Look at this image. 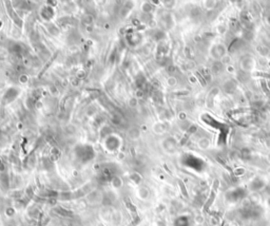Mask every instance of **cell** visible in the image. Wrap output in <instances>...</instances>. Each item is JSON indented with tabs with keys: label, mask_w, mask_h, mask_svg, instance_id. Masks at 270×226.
Returning <instances> with one entry per match:
<instances>
[{
	"label": "cell",
	"mask_w": 270,
	"mask_h": 226,
	"mask_svg": "<svg viewBox=\"0 0 270 226\" xmlns=\"http://www.w3.org/2000/svg\"><path fill=\"white\" fill-rule=\"evenodd\" d=\"M209 145H210V141L208 140V138H202L199 143V148H202V149H207L208 147H209Z\"/></svg>",
	"instance_id": "cell-1"
},
{
	"label": "cell",
	"mask_w": 270,
	"mask_h": 226,
	"mask_svg": "<svg viewBox=\"0 0 270 226\" xmlns=\"http://www.w3.org/2000/svg\"><path fill=\"white\" fill-rule=\"evenodd\" d=\"M259 53L262 54V56H266L268 54V49L265 47H262V49H259Z\"/></svg>",
	"instance_id": "cell-2"
},
{
	"label": "cell",
	"mask_w": 270,
	"mask_h": 226,
	"mask_svg": "<svg viewBox=\"0 0 270 226\" xmlns=\"http://www.w3.org/2000/svg\"><path fill=\"white\" fill-rule=\"evenodd\" d=\"M267 85H268V88H269V90H270V80H267Z\"/></svg>",
	"instance_id": "cell-3"
}]
</instances>
